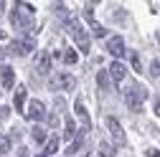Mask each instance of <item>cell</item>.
I'll list each match as a JSON object with an SVG mask.
<instances>
[{
  "label": "cell",
  "instance_id": "obj_1",
  "mask_svg": "<svg viewBox=\"0 0 160 157\" xmlns=\"http://www.w3.org/2000/svg\"><path fill=\"white\" fill-rule=\"evenodd\" d=\"M31 18H33V5H26V3H15L13 8V15L10 21L18 31H28L31 28Z\"/></svg>",
  "mask_w": 160,
  "mask_h": 157
},
{
  "label": "cell",
  "instance_id": "obj_2",
  "mask_svg": "<svg viewBox=\"0 0 160 157\" xmlns=\"http://www.w3.org/2000/svg\"><path fill=\"white\" fill-rule=\"evenodd\" d=\"M145 96H148V91L140 86V84H132V86L125 89V102H127V107H130L132 112H140V109H142Z\"/></svg>",
  "mask_w": 160,
  "mask_h": 157
},
{
  "label": "cell",
  "instance_id": "obj_3",
  "mask_svg": "<svg viewBox=\"0 0 160 157\" xmlns=\"http://www.w3.org/2000/svg\"><path fill=\"white\" fill-rule=\"evenodd\" d=\"M69 31H71V36H74V41H76L79 51L89 53V36L84 33V28L79 26V21H76V18H71V21H69Z\"/></svg>",
  "mask_w": 160,
  "mask_h": 157
},
{
  "label": "cell",
  "instance_id": "obj_4",
  "mask_svg": "<svg viewBox=\"0 0 160 157\" xmlns=\"http://www.w3.org/2000/svg\"><path fill=\"white\" fill-rule=\"evenodd\" d=\"M33 48H36V41H33V38H21V41H10L8 53H13V56H28Z\"/></svg>",
  "mask_w": 160,
  "mask_h": 157
},
{
  "label": "cell",
  "instance_id": "obj_5",
  "mask_svg": "<svg viewBox=\"0 0 160 157\" xmlns=\"http://www.w3.org/2000/svg\"><path fill=\"white\" fill-rule=\"evenodd\" d=\"M107 129H109V134L114 137V142H117V145H125V142H127L125 129H122V124H119L114 117H107Z\"/></svg>",
  "mask_w": 160,
  "mask_h": 157
},
{
  "label": "cell",
  "instance_id": "obj_6",
  "mask_svg": "<svg viewBox=\"0 0 160 157\" xmlns=\"http://www.w3.org/2000/svg\"><path fill=\"white\" fill-rule=\"evenodd\" d=\"M74 84H76V78L69 74H58L51 78V89H74Z\"/></svg>",
  "mask_w": 160,
  "mask_h": 157
},
{
  "label": "cell",
  "instance_id": "obj_7",
  "mask_svg": "<svg viewBox=\"0 0 160 157\" xmlns=\"http://www.w3.org/2000/svg\"><path fill=\"white\" fill-rule=\"evenodd\" d=\"M43 114H46V107L41 104V102H38V99H33L31 104H28V112H26V117H28V119H43Z\"/></svg>",
  "mask_w": 160,
  "mask_h": 157
},
{
  "label": "cell",
  "instance_id": "obj_8",
  "mask_svg": "<svg viewBox=\"0 0 160 157\" xmlns=\"http://www.w3.org/2000/svg\"><path fill=\"white\" fill-rule=\"evenodd\" d=\"M48 69H51V53L48 51H41L38 58H36V71L38 74H48Z\"/></svg>",
  "mask_w": 160,
  "mask_h": 157
},
{
  "label": "cell",
  "instance_id": "obj_9",
  "mask_svg": "<svg viewBox=\"0 0 160 157\" xmlns=\"http://www.w3.org/2000/svg\"><path fill=\"white\" fill-rule=\"evenodd\" d=\"M107 51L112 53V56H122L125 53V41L119 36H112L109 41H107Z\"/></svg>",
  "mask_w": 160,
  "mask_h": 157
},
{
  "label": "cell",
  "instance_id": "obj_10",
  "mask_svg": "<svg viewBox=\"0 0 160 157\" xmlns=\"http://www.w3.org/2000/svg\"><path fill=\"white\" fill-rule=\"evenodd\" d=\"M125 74H127V69L119 64V61H114V64L109 66V76L114 78V81H122V78H125Z\"/></svg>",
  "mask_w": 160,
  "mask_h": 157
},
{
  "label": "cell",
  "instance_id": "obj_11",
  "mask_svg": "<svg viewBox=\"0 0 160 157\" xmlns=\"http://www.w3.org/2000/svg\"><path fill=\"white\" fill-rule=\"evenodd\" d=\"M0 78H3V86L10 89V86L15 84V74H13V69H10V66H3V71H0Z\"/></svg>",
  "mask_w": 160,
  "mask_h": 157
},
{
  "label": "cell",
  "instance_id": "obj_12",
  "mask_svg": "<svg viewBox=\"0 0 160 157\" xmlns=\"http://www.w3.org/2000/svg\"><path fill=\"white\" fill-rule=\"evenodd\" d=\"M26 86H18V91H15V109L18 112H26Z\"/></svg>",
  "mask_w": 160,
  "mask_h": 157
},
{
  "label": "cell",
  "instance_id": "obj_13",
  "mask_svg": "<svg viewBox=\"0 0 160 157\" xmlns=\"http://www.w3.org/2000/svg\"><path fill=\"white\" fill-rule=\"evenodd\" d=\"M74 112H76L79 117H82V119H84V124L89 127V114H87V107H84V99H76V104H74Z\"/></svg>",
  "mask_w": 160,
  "mask_h": 157
},
{
  "label": "cell",
  "instance_id": "obj_14",
  "mask_svg": "<svg viewBox=\"0 0 160 157\" xmlns=\"http://www.w3.org/2000/svg\"><path fill=\"white\" fill-rule=\"evenodd\" d=\"M99 157H114V147L107 145V142H102V145H99Z\"/></svg>",
  "mask_w": 160,
  "mask_h": 157
},
{
  "label": "cell",
  "instance_id": "obj_15",
  "mask_svg": "<svg viewBox=\"0 0 160 157\" xmlns=\"http://www.w3.org/2000/svg\"><path fill=\"white\" fill-rule=\"evenodd\" d=\"M76 61H79L76 51H74V48H66V51H64V64H76Z\"/></svg>",
  "mask_w": 160,
  "mask_h": 157
},
{
  "label": "cell",
  "instance_id": "obj_16",
  "mask_svg": "<svg viewBox=\"0 0 160 157\" xmlns=\"http://www.w3.org/2000/svg\"><path fill=\"white\" fill-rule=\"evenodd\" d=\"M97 84L102 86V89L109 86V76H107V71H99V74H97Z\"/></svg>",
  "mask_w": 160,
  "mask_h": 157
},
{
  "label": "cell",
  "instance_id": "obj_17",
  "mask_svg": "<svg viewBox=\"0 0 160 157\" xmlns=\"http://www.w3.org/2000/svg\"><path fill=\"white\" fill-rule=\"evenodd\" d=\"M56 150H58V137L53 134V137H51V140H48V145H46V155H53Z\"/></svg>",
  "mask_w": 160,
  "mask_h": 157
},
{
  "label": "cell",
  "instance_id": "obj_18",
  "mask_svg": "<svg viewBox=\"0 0 160 157\" xmlns=\"http://www.w3.org/2000/svg\"><path fill=\"white\" fill-rule=\"evenodd\" d=\"M71 137H76V124L74 119H66V140H71Z\"/></svg>",
  "mask_w": 160,
  "mask_h": 157
},
{
  "label": "cell",
  "instance_id": "obj_19",
  "mask_svg": "<svg viewBox=\"0 0 160 157\" xmlns=\"http://www.w3.org/2000/svg\"><path fill=\"white\" fill-rule=\"evenodd\" d=\"M130 61H132V69L140 74V71H142V64H140V56L137 53H130Z\"/></svg>",
  "mask_w": 160,
  "mask_h": 157
},
{
  "label": "cell",
  "instance_id": "obj_20",
  "mask_svg": "<svg viewBox=\"0 0 160 157\" xmlns=\"http://www.w3.org/2000/svg\"><path fill=\"white\" fill-rule=\"evenodd\" d=\"M33 140H36V142H43V140H46L43 127H36V129H33Z\"/></svg>",
  "mask_w": 160,
  "mask_h": 157
},
{
  "label": "cell",
  "instance_id": "obj_21",
  "mask_svg": "<svg viewBox=\"0 0 160 157\" xmlns=\"http://www.w3.org/2000/svg\"><path fill=\"white\" fill-rule=\"evenodd\" d=\"M152 76H160V58H155V61H152Z\"/></svg>",
  "mask_w": 160,
  "mask_h": 157
},
{
  "label": "cell",
  "instance_id": "obj_22",
  "mask_svg": "<svg viewBox=\"0 0 160 157\" xmlns=\"http://www.w3.org/2000/svg\"><path fill=\"white\" fill-rule=\"evenodd\" d=\"M8 147H10V142L5 140V137H0V152H8Z\"/></svg>",
  "mask_w": 160,
  "mask_h": 157
},
{
  "label": "cell",
  "instance_id": "obj_23",
  "mask_svg": "<svg viewBox=\"0 0 160 157\" xmlns=\"http://www.w3.org/2000/svg\"><path fill=\"white\" fill-rule=\"evenodd\" d=\"M148 157H160V150H148Z\"/></svg>",
  "mask_w": 160,
  "mask_h": 157
},
{
  "label": "cell",
  "instance_id": "obj_24",
  "mask_svg": "<svg viewBox=\"0 0 160 157\" xmlns=\"http://www.w3.org/2000/svg\"><path fill=\"white\" fill-rule=\"evenodd\" d=\"M155 114H158V117H160V104H155Z\"/></svg>",
  "mask_w": 160,
  "mask_h": 157
},
{
  "label": "cell",
  "instance_id": "obj_25",
  "mask_svg": "<svg viewBox=\"0 0 160 157\" xmlns=\"http://www.w3.org/2000/svg\"><path fill=\"white\" fill-rule=\"evenodd\" d=\"M155 38H158V43H160V33H158V36H155Z\"/></svg>",
  "mask_w": 160,
  "mask_h": 157
},
{
  "label": "cell",
  "instance_id": "obj_26",
  "mask_svg": "<svg viewBox=\"0 0 160 157\" xmlns=\"http://www.w3.org/2000/svg\"><path fill=\"white\" fill-rule=\"evenodd\" d=\"M38 157H46V155H38Z\"/></svg>",
  "mask_w": 160,
  "mask_h": 157
},
{
  "label": "cell",
  "instance_id": "obj_27",
  "mask_svg": "<svg viewBox=\"0 0 160 157\" xmlns=\"http://www.w3.org/2000/svg\"><path fill=\"white\" fill-rule=\"evenodd\" d=\"M0 56H3V53H0Z\"/></svg>",
  "mask_w": 160,
  "mask_h": 157
}]
</instances>
